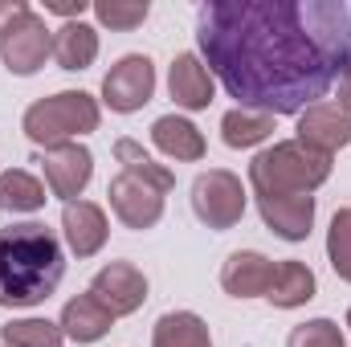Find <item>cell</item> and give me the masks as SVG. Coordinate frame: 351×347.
I'll return each instance as SVG.
<instances>
[{
  "label": "cell",
  "mask_w": 351,
  "mask_h": 347,
  "mask_svg": "<svg viewBox=\"0 0 351 347\" xmlns=\"http://www.w3.org/2000/svg\"><path fill=\"white\" fill-rule=\"evenodd\" d=\"M196 45L241 110L298 115L351 74V8L339 0H213L196 12Z\"/></svg>",
  "instance_id": "6da1fadb"
},
{
  "label": "cell",
  "mask_w": 351,
  "mask_h": 347,
  "mask_svg": "<svg viewBox=\"0 0 351 347\" xmlns=\"http://www.w3.org/2000/svg\"><path fill=\"white\" fill-rule=\"evenodd\" d=\"M66 274V254L53 229L29 221L0 229V307L45 302Z\"/></svg>",
  "instance_id": "7a4b0ae2"
},
{
  "label": "cell",
  "mask_w": 351,
  "mask_h": 347,
  "mask_svg": "<svg viewBox=\"0 0 351 347\" xmlns=\"http://www.w3.org/2000/svg\"><path fill=\"white\" fill-rule=\"evenodd\" d=\"M331 176V156L311 152L306 143H274L250 164V184L258 196H311Z\"/></svg>",
  "instance_id": "3957f363"
},
{
  "label": "cell",
  "mask_w": 351,
  "mask_h": 347,
  "mask_svg": "<svg viewBox=\"0 0 351 347\" xmlns=\"http://www.w3.org/2000/svg\"><path fill=\"white\" fill-rule=\"evenodd\" d=\"M90 131H98V102L86 90H62L25 110V135L41 147L70 143L74 135H90Z\"/></svg>",
  "instance_id": "277c9868"
},
{
  "label": "cell",
  "mask_w": 351,
  "mask_h": 347,
  "mask_svg": "<svg viewBox=\"0 0 351 347\" xmlns=\"http://www.w3.org/2000/svg\"><path fill=\"white\" fill-rule=\"evenodd\" d=\"M49 53H53V33L45 29V21H41L33 8L16 12V16L0 29V58H4V66H8L12 74H21V78L37 74Z\"/></svg>",
  "instance_id": "5b68a950"
},
{
  "label": "cell",
  "mask_w": 351,
  "mask_h": 347,
  "mask_svg": "<svg viewBox=\"0 0 351 347\" xmlns=\"http://www.w3.org/2000/svg\"><path fill=\"white\" fill-rule=\"evenodd\" d=\"M192 208L208 229H233L245 213V188L225 168L200 172L192 180Z\"/></svg>",
  "instance_id": "8992f818"
},
{
  "label": "cell",
  "mask_w": 351,
  "mask_h": 347,
  "mask_svg": "<svg viewBox=\"0 0 351 347\" xmlns=\"http://www.w3.org/2000/svg\"><path fill=\"white\" fill-rule=\"evenodd\" d=\"M152 94H156V66H152V58H143V53H127V58H123L119 66H110V74L102 78V98H106V106L119 110V115H131V110L147 106Z\"/></svg>",
  "instance_id": "52a82bcc"
},
{
  "label": "cell",
  "mask_w": 351,
  "mask_h": 347,
  "mask_svg": "<svg viewBox=\"0 0 351 347\" xmlns=\"http://www.w3.org/2000/svg\"><path fill=\"white\" fill-rule=\"evenodd\" d=\"M106 196H110L114 217L127 229H152L164 217V196L168 192H160L156 184H147V180H139V176H131V172H119L110 180Z\"/></svg>",
  "instance_id": "ba28073f"
},
{
  "label": "cell",
  "mask_w": 351,
  "mask_h": 347,
  "mask_svg": "<svg viewBox=\"0 0 351 347\" xmlns=\"http://www.w3.org/2000/svg\"><path fill=\"white\" fill-rule=\"evenodd\" d=\"M86 294L110 311V319L135 315V311L143 307V298H147V278H143L131 261H110L106 270L94 274V282H90Z\"/></svg>",
  "instance_id": "9c48e42d"
},
{
  "label": "cell",
  "mask_w": 351,
  "mask_h": 347,
  "mask_svg": "<svg viewBox=\"0 0 351 347\" xmlns=\"http://www.w3.org/2000/svg\"><path fill=\"white\" fill-rule=\"evenodd\" d=\"M37 164H41L45 180H49V192H53V196H62L66 204H70V200H78V192L86 188L90 176H94V156H90L86 147H78V143L45 147V152L37 156Z\"/></svg>",
  "instance_id": "30bf717a"
},
{
  "label": "cell",
  "mask_w": 351,
  "mask_h": 347,
  "mask_svg": "<svg viewBox=\"0 0 351 347\" xmlns=\"http://www.w3.org/2000/svg\"><path fill=\"white\" fill-rule=\"evenodd\" d=\"M298 143H306L319 156H331L351 143V115L339 110L335 102H319L311 110H302L298 119Z\"/></svg>",
  "instance_id": "8fae6325"
},
{
  "label": "cell",
  "mask_w": 351,
  "mask_h": 347,
  "mask_svg": "<svg viewBox=\"0 0 351 347\" xmlns=\"http://www.w3.org/2000/svg\"><path fill=\"white\" fill-rule=\"evenodd\" d=\"M62 233L78 258H94L106 246V213L90 200H70L62 213Z\"/></svg>",
  "instance_id": "7c38bea8"
},
{
  "label": "cell",
  "mask_w": 351,
  "mask_h": 347,
  "mask_svg": "<svg viewBox=\"0 0 351 347\" xmlns=\"http://www.w3.org/2000/svg\"><path fill=\"white\" fill-rule=\"evenodd\" d=\"M262 221L286 241H302L315 225V196H258Z\"/></svg>",
  "instance_id": "4fadbf2b"
},
{
  "label": "cell",
  "mask_w": 351,
  "mask_h": 347,
  "mask_svg": "<svg viewBox=\"0 0 351 347\" xmlns=\"http://www.w3.org/2000/svg\"><path fill=\"white\" fill-rule=\"evenodd\" d=\"M269 282H274V261L254 254V250L233 254V258L225 261V270H221V286L233 298H258V294L269 290Z\"/></svg>",
  "instance_id": "5bb4252c"
},
{
  "label": "cell",
  "mask_w": 351,
  "mask_h": 347,
  "mask_svg": "<svg viewBox=\"0 0 351 347\" xmlns=\"http://www.w3.org/2000/svg\"><path fill=\"white\" fill-rule=\"evenodd\" d=\"M168 90L184 110H204L213 102V74L204 70V62L196 53H180L168 74Z\"/></svg>",
  "instance_id": "9a60e30c"
},
{
  "label": "cell",
  "mask_w": 351,
  "mask_h": 347,
  "mask_svg": "<svg viewBox=\"0 0 351 347\" xmlns=\"http://www.w3.org/2000/svg\"><path fill=\"white\" fill-rule=\"evenodd\" d=\"M110 311L102 307V302H94L90 294H78V298H70L66 302V311H62V335H70L74 344H94V339H102L106 331H110Z\"/></svg>",
  "instance_id": "2e32d148"
},
{
  "label": "cell",
  "mask_w": 351,
  "mask_h": 347,
  "mask_svg": "<svg viewBox=\"0 0 351 347\" xmlns=\"http://www.w3.org/2000/svg\"><path fill=\"white\" fill-rule=\"evenodd\" d=\"M152 139H156V147H160L164 156L184 160V164H192V160L204 156V135H200L188 119H180V115H164V119H156Z\"/></svg>",
  "instance_id": "e0dca14e"
},
{
  "label": "cell",
  "mask_w": 351,
  "mask_h": 347,
  "mask_svg": "<svg viewBox=\"0 0 351 347\" xmlns=\"http://www.w3.org/2000/svg\"><path fill=\"white\" fill-rule=\"evenodd\" d=\"M265 298H269L274 307H282V311L302 307V302H311V298H315V274H311L302 261H278V265H274V282H269Z\"/></svg>",
  "instance_id": "ac0fdd59"
},
{
  "label": "cell",
  "mask_w": 351,
  "mask_h": 347,
  "mask_svg": "<svg viewBox=\"0 0 351 347\" xmlns=\"http://www.w3.org/2000/svg\"><path fill=\"white\" fill-rule=\"evenodd\" d=\"M53 58L62 70H86L90 62L98 58V33L82 25V21H70L53 33Z\"/></svg>",
  "instance_id": "d6986e66"
},
{
  "label": "cell",
  "mask_w": 351,
  "mask_h": 347,
  "mask_svg": "<svg viewBox=\"0 0 351 347\" xmlns=\"http://www.w3.org/2000/svg\"><path fill=\"white\" fill-rule=\"evenodd\" d=\"M152 347H213L208 339V327L200 315L192 311H172L156 323V335H152Z\"/></svg>",
  "instance_id": "ffe728a7"
},
{
  "label": "cell",
  "mask_w": 351,
  "mask_h": 347,
  "mask_svg": "<svg viewBox=\"0 0 351 347\" xmlns=\"http://www.w3.org/2000/svg\"><path fill=\"white\" fill-rule=\"evenodd\" d=\"M269 131H274V119L262 115V110H241L237 106L221 119V135H225L229 147H254V143L269 139Z\"/></svg>",
  "instance_id": "44dd1931"
},
{
  "label": "cell",
  "mask_w": 351,
  "mask_h": 347,
  "mask_svg": "<svg viewBox=\"0 0 351 347\" xmlns=\"http://www.w3.org/2000/svg\"><path fill=\"white\" fill-rule=\"evenodd\" d=\"M45 204V188L29 172H4L0 176V208L4 213H37Z\"/></svg>",
  "instance_id": "7402d4cb"
},
{
  "label": "cell",
  "mask_w": 351,
  "mask_h": 347,
  "mask_svg": "<svg viewBox=\"0 0 351 347\" xmlns=\"http://www.w3.org/2000/svg\"><path fill=\"white\" fill-rule=\"evenodd\" d=\"M114 160L123 164V172H131V176H139V180H147V184H156L160 192H172V172L168 168H160L135 139H119L114 143Z\"/></svg>",
  "instance_id": "603a6c76"
},
{
  "label": "cell",
  "mask_w": 351,
  "mask_h": 347,
  "mask_svg": "<svg viewBox=\"0 0 351 347\" xmlns=\"http://www.w3.org/2000/svg\"><path fill=\"white\" fill-rule=\"evenodd\" d=\"M8 347H62V327H53L49 319H16L8 327H0Z\"/></svg>",
  "instance_id": "cb8c5ba5"
},
{
  "label": "cell",
  "mask_w": 351,
  "mask_h": 347,
  "mask_svg": "<svg viewBox=\"0 0 351 347\" xmlns=\"http://www.w3.org/2000/svg\"><path fill=\"white\" fill-rule=\"evenodd\" d=\"M327 258L335 265V274L351 282V208H339L331 217V229H327Z\"/></svg>",
  "instance_id": "d4e9b609"
},
{
  "label": "cell",
  "mask_w": 351,
  "mask_h": 347,
  "mask_svg": "<svg viewBox=\"0 0 351 347\" xmlns=\"http://www.w3.org/2000/svg\"><path fill=\"white\" fill-rule=\"evenodd\" d=\"M94 16L110 29H135V25L147 21V4L143 0H98Z\"/></svg>",
  "instance_id": "484cf974"
},
{
  "label": "cell",
  "mask_w": 351,
  "mask_h": 347,
  "mask_svg": "<svg viewBox=\"0 0 351 347\" xmlns=\"http://www.w3.org/2000/svg\"><path fill=\"white\" fill-rule=\"evenodd\" d=\"M286 347H348V344H343V331L331 319H311V323L290 331Z\"/></svg>",
  "instance_id": "4316f807"
},
{
  "label": "cell",
  "mask_w": 351,
  "mask_h": 347,
  "mask_svg": "<svg viewBox=\"0 0 351 347\" xmlns=\"http://www.w3.org/2000/svg\"><path fill=\"white\" fill-rule=\"evenodd\" d=\"M45 12H58V16H82V12H86V0H45Z\"/></svg>",
  "instance_id": "83f0119b"
},
{
  "label": "cell",
  "mask_w": 351,
  "mask_h": 347,
  "mask_svg": "<svg viewBox=\"0 0 351 347\" xmlns=\"http://www.w3.org/2000/svg\"><path fill=\"white\" fill-rule=\"evenodd\" d=\"M25 8H29L25 0H0V29H4V25L16 16V12H25Z\"/></svg>",
  "instance_id": "f1b7e54d"
},
{
  "label": "cell",
  "mask_w": 351,
  "mask_h": 347,
  "mask_svg": "<svg viewBox=\"0 0 351 347\" xmlns=\"http://www.w3.org/2000/svg\"><path fill=\"white\" fill-rule=\"evenodd\" d=\"M335 106H339V110H348V115H351V74L343 78V82H339V102H335Z\"/></svg>",
  "instance_id": "f546056e"
},
{
  "label": "cell",
  "mask_w": 351,
  "mask_h": 347,
  "mask_svg": "<svg viewBox=\"0 0 351 347\" xmlns=\"http://www.w3.org/2000/svg\"><path fill=\"white\" fill-rule=\"evenodd\" d=\"M348 327H351V311H348Z\"/></svg>",
  "instance_id": "4dcf8cb0"
}]
</instances>
